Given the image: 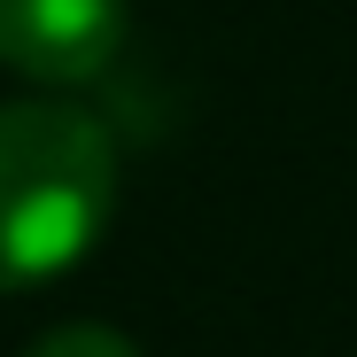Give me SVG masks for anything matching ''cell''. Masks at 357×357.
<instances>
[{
    "label": "cell",
    "instance_id": "3957f363",
    "mask_svg": "<svg viewBox=\"0 0 357 357\" xmlns=\"http://www.w3.org/2000/svg\"><path fill=\"white\" fill-rule=\"evenodd\" d=\"M24 357H140V349H132V334H116V326H54Z\"/></svg>",
    "mask_w": 357,
    "mask_h": 357
},
{
    "label": "cell",
    "instance_id": "6da1fadb",
    "mask_svg": "<svg viewBox=\"0 0 357 357\" xmlns=\"http://www.w3.org/2000/svg\"><path fill=\"white\" fill-rule=\"evenodd\" d=\"M116 210V140L78 101H0V295L70 272Z\"/></svg>",
    "mask_w": 357,
    "mask_h": 357
},
{
    "label": "cell",
    "instance_id": "7a4b0ae2",
    "mask_svg": "<svg viewBox=\"0 0 357 357\" xmlns=\"http://www.w3.org/2000/svg\"><path fill=\"white\" fill-rule=\"evenodd\" d=\"M125 47V0H0V63L39 86H86Z\"/></svg>",
    "mask_w": 357,
    "mask_h": 357
}]
</instances>
